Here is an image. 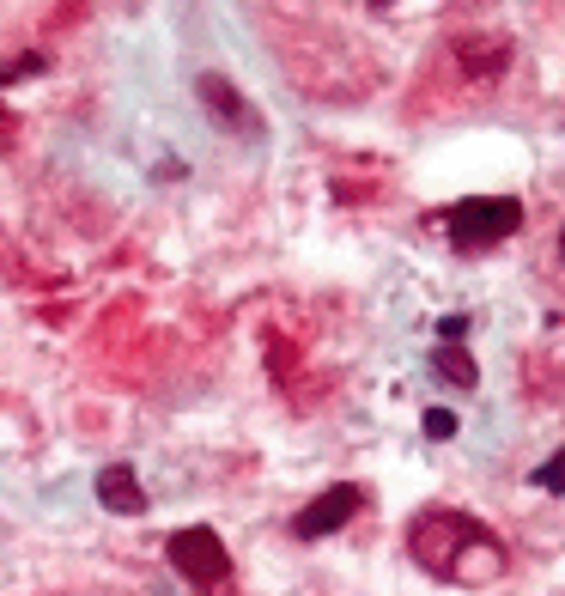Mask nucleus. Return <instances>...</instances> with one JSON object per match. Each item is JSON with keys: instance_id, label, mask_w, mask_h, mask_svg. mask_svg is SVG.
<instances>
[{"instance_id": "2", "label": "nucleus", "mask_w": 565, "mask_h": 596, "mask_svg": "<svg viewBox=\"0 0 565 596\" xmlns=\"http://www.w3.org/2000/svg\"><path fill=\"white\" fill-rule=\"evenodd\" d=\"M171 566L189 578V584H225L231 578V554L213 530H177L171 536Z\"/></svg>"}, {"instance_id": "7", "label": "nucleus", "mask_w": 565, "mask_h": 596, "mask_svg": "<svg viewBox=\"0 0 565 596\" xmlns=\"http://www.w3.org/2000/svg\"><path fill=\"white\" fill-rule=\"evenodd\" d=\"M535 487H541V493H565V451H559L553 463L535 469Z\"/></svg>"}, {"instance_id": "5", "label": "nucleus", "mask_w": 565, "mask_h": 596, "mask_svg": "<svg viewBox=\"0 0 565 596\" xmlns=\"http://www.w3.org/2000/svg\"><path fill=\"white\" fill-rule=\"evenodd\" d=\"M98 499H104V511H116V517H140V511H146L140 475H134L128 463H110V469H98Z\"/></svg>"}, {"instance_id": "10", "label": "nucleus", "mask_w": 565, "mask_h": 596, "mask_svg": "<svg viewBox=\"0 0 565 596\" xmlns=\"http://www.w3.org/2000/svg\"><path fill=\"white\" fill-rule=\"evenodd\" d=\"M371 7H389V0H371Z\"/></svg>"}, {"instance_id": "9", "label": "nucleus", "mask_w": 565, "mask_h": 596, "mask_svg": "<svg viewBox=\"0 0 565 596\" xmlns=\"http://www.w3.org/2000/svg\"><path fill=\"white\" fill-rule=\"evenodd\" d=\"M462 335H468V317H444L438 323V341H462Z\"/></svg>"}, {"instance_id": "6", "label": "nucleus", "mask_w": 565, "mask_h": 596, "mask_svg": "<svg viewBox=\"0 0 565 596\" xmlns=\"http://www.w3.org/2000/svg\"><path fill=\"white\" fill-rule=\"evenodd\" d=\"M432 371H438L444 384H456V390H474L480 384V365H474V353L462 341H438L432 347Z\"/></svg>"}, {"instance_id": "1", "label": "nucleus", "mask_w": 565, "mask_h": 596, "mask_svg": "<svg viewBox=\"0 0 565 596\" xmlns=\"http://www.w3.org/2000/svg\"><path fill=\"white\" fill-rule=\"evenodd\" d=\"M444 226H450V238H456L462 250H480V244L511 238V232L523 226V207H517L511 195H468V201H456V207L444 213Z\"/></svg>"}, {"instance_id": "8", "label": "nucleus", "mask_w": 565, "mask_h": 596, "mask_svg": "<svg viewBox=\"0 0 565 596\" xmlns=\"http://www.w3.org/2000/svg\"><path fill=\"white\" fill-rule=\"evenodd\" d=\"M426 438H456V414L450 408H426Z\"/></svg>"}, {"instance_id": "3", "label": "nucleus", "mask_w": 565, "mask_h": 596, "mask_svg": "<svg viewBox=\"0 0 565 596\" xmlns=\"http://www.w3.org/2000/svg\"><path fill=\"white\" fill-rule=\"evenodd\" d=\"M359 505H365V493H359V487H329V493H316V499L292 517V536H298V542H322V536H335L341 524H353V517H359Z\"/></svg>"}, {"instance_id": "4", "label": "nucleus", "mask_w": 565, "mask_h": 596, "mask_svg": "<svg viewBox=\"0 0 565 596\" xmlns=\"http://www.w3.org/2000/svg\"><path fill=\"white\" fill-rule=\"evenodd\" d=\"M195 92H201V104L225 122V128H237V134H256V110L244 104V98H237V86L225 80V73H201V80H195Z\"/></svg>"}, {"instance_id": "11", "label": "nucleus", "mask_w": 565, "mask_h": 596, "mask_svg": "<svg viewBox=\"0 0 565 596\" xmlns=\"http://www.w3.org/2000/svg\"><path fill=\"white\" fill-rule=\"evenodd\" d=\"M559 250H565V232H559Z\"/></svg>"}]
</instances>
